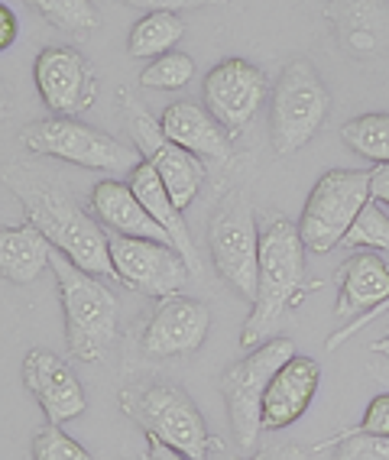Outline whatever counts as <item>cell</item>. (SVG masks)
Segmentation results:
<instances>
[{
  "label": "cell",
  "mask_w": 389,
  "mask_h": 460,
  "mask_svg": "<svg viewBox=\"0 0 389 460\" xmlns=\"http://www.w3.org/2000/svg\"><path fill=\"white\" fill-rule=\"evenodd\" d=\"M383 312H389V298H386V302H383V305H376V308H373V312L360 314V318L348 321V324H344V328H338V331H334V334L328 337V341H324V350H328V354H334V350H338V347L344 344V341H350V337H354L357 331H360V328H367V324H370V321L376 318V314H383Z\"/></svg>",
  "instance_id": "cell-32"
},
{
  "label": "cell",
  "mask_w": 389,
  "mask_h": 460,
  "mask_svg": "<svg viewBox=\"0 0 389 460\" xmlns=\"http://www.w3.org/2000/svg\"><path fill=\"white\" fill-rule=\"evenodd\" d=\"M211 331V312L208 305L185 298L182 292L159 298L153 318L140 331V350L149 360H175L189 357L205 344Z\"/></svg>",
  "instance_id": "cell-14"
},
{
  "label": "cell",
  "mask_w": 389,
  "mask_h": 460,
  "mask_svg": "<svg viewBox=\"0 0 389 460\" xmlns=\"http://www.w3.org/2000/svg\"><path fill=\"white\" fill-rule=\"evenodd\" d=\"M324 17L332 20L338 46L350 58H380L389 52L386 0H328Z\"/></svg>",
  "instance_id": "cell-16"
},
{
  "label": "cell",
  "mask_w": 389,
  "mask_h": 460,
  "mask_svg": "<svg viewBox=\"0 0 389 460\" xmlns=\"http://www.w3.org/2000/svg\"><path fill=\"white\" fill-rule=\"evenodd\" d=\"M127 181H130V189L137 191V198L143 201V208H146V211L163 224V230H166L169 240H172V247L185 256L191 276H201V260H199V253H195V240H191V234H189V224H185V217H182V208L172 201V195L166 191V185H163V179L156 175V169L143 159V163L130 172V179Z\"/></svg>",
  "instance_id": "cell-21"
},
{
  "label": "cell",
  "mask_w": 389,
  "mask_h": 460,
  "mask_svg": "<svg viewBox=\"0 0 389 460\" xmlns=\"http://www.w3.org/2000/svg\"><path fill=\"white\" fill-rule=\"evenodd\" d=\"M163 133L169 140L185 146L189 153L201 159H215V163H227L231 159V140H227V130L217 124L211 111L195 101H175L163 111L159 117Z\"/></svg>",
  "instance_id": "cell-20"
},
{
  "label": "cell",
  "mask_w": 389,
  "mask_h": 460,
  "mask_svg": "<svg viewBox=\"0 0 389 460\" xmlns=\"http://www.w3.org/2000/svg\"><path fill=\"white\" fill-rule=\"evenodd\" d=\"M17 33H20L17 17H13V10L4 4V7H0V49H10L13 40H17Z\"/></svg>",
  "instance_id": "cell-34"
},
{
  "label": "cell",
  "mask_w": 389,
  "mask_h": 460,
  "mask_svg": "<svg viewBox=\"0 0 389 460\" xmlns=\"http://www.w3.org/2000/svg\"><path fill=\"white\" fill-rule=\"evenodd\" d=\"M127 7L146 10V13H159V10H169V13H179V10H195V7H215V4H227V0H120Z\"/></svg>",
  "instance_id": "cell-31"
},
{
  "label": "cell",
  "mask_w": 389,
  "mask_h": 460,
  "mask_svg": "<svg viewBox=\"0 0 389 460\" xmlns=\"http://www.w3.org/2000/svg\"><path fill=\"white\" fill-rule=\"evenodd\" d=\"M195 78V58L185 56V52H166V56L153 58L146 68L140 72L143 88H156V91H179Z\"/></svg>",
  "instance_id": "cell-26"
},
{
  "label": "cell",
  "mask_w": 389,
  "mask_h": 460,
  "mask_svg": "<svg viewBox=\"0 0 389 460\" xmlns=\"http://www.w3.org/2000/svg\"><path fill=\"white\" fill-rule=\"evenodd\" d=\"M247 460H308V454L302 447H296V444H279V447H266L257 457H247Z\"/></svg>",
  "instance_id": "cell-35"
},
{
  "label": "cell",
  "mask_w": 389,
  "mask_h": 460,
  "mask_svg": "<svg viewBox=\"0 0 389 460\" xmlns=\"http://www.w3.org/2000/svg\"><path fill=\"white\" fill-rule=\"evenodd\" d=\"M266 98H270V78L263 68H257L247 58L217 62L205 75V88H201V101L217 124L227 130V137L247 130Z\"/></svg>",
  "instance_id": "cell-12"
},
{
  "label": "cell",
  "mask_w": 389,
  "mask_h": 460,
  "mask_svg": "<svg viewBox=\"0 0 389 460\" xmlns=\"http://www.w3.org/2000/svg\"><path fill=\"white\" fill-rule=\"evenodd\" d=\"M26 7L40 20H46L56 30H66V33H88L101 23L92 0H26Z\"/></svg>",
  "instance_id": "cell-25"
},
{
  "label": "cell",
  "mask_w": 389,
  "mask_h": 460,
  "mask_svg": "<svg viewBox=\"0 0 389 460\" xmlns=\"http://www.w3.org/2000/svg\"><path fill=\"white\" fill-rule=\"evenodd\" d=\"M296 357L292 337H270L257 350H250L241 363L221 376V399L227 405L234 428V441L243 454L257 447V438L263 431V399L276 373Z\"/></svg>",
  "instance_id": "cell-7"
},
{
  "label": "cell",
  "mask_w": 389,
  "mask_h": 460,
  "mask_svg": "<svg viewBox=\"0 0 389 460\" xmlns=\"http://www.w3.org/2000/svg\"><path fill=\"white\" fill-rule=\"evenodd\" d=\"M49 270L58 282L68 350L75 360L101 363L117 341V318H120L117 296L101 276L84 272L58 250L52 253Z\"/></svg>",
  "instance_id": "cell-3"
},
{
  "label": "cell",
  "mask_w": 389,
  "mask_h": 460,
  "mask_svg": "<svg viewBox=\"0 0 389 460\" xmlns=\"http://www.w3.org/2000/svg\"><path fill=\"white\" fill-rule=\"evenodd\" d=\"M13 191L26 208L30 224L52 240L58 253H66L75 266L84 272H94L101 279H114V260H111V234L92 214L82 211L66 191H58L49 181L20 179L13 181Z\"/></svg>",
  "instance_id": "cell-2"
},
{
  "label": "cell",
  "mask_w": 389,
  "mask_h": 460,
  "mask_svg": "<svg viewBox=\"0 0 389 460\" xmlns=\"http://www.w3.org/2000/svg\"><path fill=\"white\" fill-rule=\"evenodd\" d=\"M334 282H338V305H334L338 318L354 321L389 298V266L383 256H376V250H364L344 260L334 272Z\"/></svg>",
  "instance_id": "cell-18"
},
{
  "label": "cell",
  "mask_w": 389,
  "mask_h": 460,
  "mask_svg": "<svg viewBox=\"0 0 389 460\" xmlns=\"http://www.w3.org/2000/svg\"><path fill=\"white\" fill-rule=\"evenodd\" d=\"M370 198L376 201V205L389 208V163L373 165L370 169Z\"/></svg>",
  "instance_id": "cell-33"
},
{
  "label": "cell",
  "mask_w": 389,
  "mask_h": 460,
  "mask_svg": "<svg viewBox=\"0 0 389 460\" xmlns=\"http://www.w3.org/2000/svg\"><path fill=\"white\" fill-rule=\"evenodd\" d=\"M305 286V243L298 224L276 211H260V286L253 312L241 331L243 350H257L273 337L282 312Z\"/></svg>",
  "instance_id": "cell-1"
},
{
  "label": "cell",
  "mask_w": 389,
  "mask_h": 460,
  "mask_svg": "<svg viewBox=\"0 0 389 460\" xmlns=\"http://www.w3.org/2000/svg\"><path fill=\"white\" fill-rule=\"evenodd\" d=\"M344 247H367L376 250V253H389V217L373 198L367 201V208L354 221L350 234L344 237Z\"/></svg>",
  "instance_id": "cell-27"
},
{
  "label": "cell",
  "mask_w": 389,
  "mask_h": 460,
  "mask_svg": "<svg viewBox=\"0 0 389 460\" xmlns=\"http://www.w3.org/2000/svg\"><path fill=\"white\" fill-rule=\"evenodd\" d=\"M120 409L149 438H159L191 460H208V451L215 447L205 415L191 402V395L175 383H163V379L130 383L120 389Z\"/></svg>",
  "instance_id": "cell-4"
},
{
  "label": "cell",
  "mask_w": 389,
  "mask_h": 460,
  "mask_svg": "<svg viewBox=\"0 0 389 460\" xmlns=\"http://www.w3.org/2000/svg\"><path fill=\"white\" fill-rule=\"evenodd\" d=\"M52 253H56L52 240L36 224L0 230V272L13 286L40 279V272L52 266Z\"/></svg>",
  "instance_id": "cell-22"
},
{
  "label": "cell",
  "mask_w": 389,
  "mask_h": 460,
  "mask_svg": "<svg viewBox=\"0 0 389 460\" xmlns=\"http://www.w3.org/2000/svg\"><path fill=\"white\" fill-rule=\"evenodd\" d=\"M23 383L40 402V409L46 411V419L56 425H66L88 409V395H84L72 367L46 347H33L23 357Z\"/></svg>",
  "instance_id": "cell-15"
},
{
  "label": "cell",
  "mask_w": 389,
  "mask_h": 460,
  "mask_svg": "<svg viewBox=\"0 0 389 460\" xmlns=\"http://www.w3.org/2000/svg\"><path fill=\"white\" fill-rule=\"evenodd\" d=\"M340 435H373V438H389V393H380L376 399H370L364 411V421L350 431Z\"/></svg>",
  "instance_id": "cell-30"
},
{
  "label": "cell",
  "mask_w": 389,
  "mask_h": 460,
  "mask_svg": "<svg viewBox=\"0 0 389 460\" xmlns=\"http://www.w3.org/2000/svg\"><path fill=\"white\" fill-rule=\"evenodd\" d=\"M146 460H191V457L179 454L175 447H169V444L159 441V438H149V444H146Z\"/></svg>",
  "instance_id": "cell-36"
},
{
  "label": "cell",
  "mask_w": 389,
  "mask_h": 460,
  "mask_svg": "<svg viewBox=\"0 0 389 460\" xmlns=\"http://www.w3.org/2000/svg\"><path fill=\"white\" fill-rule=\"evenodd\" d=\"M340 140L373 165L389 163V114H360L340 127Z\"/></svg>",
  "instance_id": "cell-24"
},
{
  "label": "cell",
  "mask_w": 389,
  "mask_h": 460,
  "mask_svg": "<svg viewBox=\"0 0 389 460\" xmlns=\"http://www.w3.org/2000/svg\"><path fill=\"white\" fill-rule=\"evenodd\" d=\"M334 447V460H389V438L373 435H334L315 444V451Z\"/></svg>",
  "instance_id": "cell-29"
},
{
  "label": "cell",
  "mask_w": 389,
  "mask_h": 460,
  "mask_svg": "<svg viewBox=\"0 0 389 460\" xmlns=\"http://www.w3.org/2000/svg\"><path fill=\"white\" fill-rule=\"evenodd\" d=\"M20 143L30 153L62 159V163L82 165V169H94V172H108V175L133 172L143 163L137 146H127L117 137H111V133L98 130L92 124H82L78 117L52 114L46 120H36V124L23 127Z\"/></svg>",
  "instance_id": "cell-6"
},
{
  "label": "cell",
  "mask_w": 389,
  "mask_h": 460,
  "mask_svg": "<svg viewBox=\"0 0 389 460\" xmlns=\"http://www.w3.org/2000/svg\"><path fill=\"white\" fill-rule=\"evenodd\" d=\"M185 36V20L179 13L159 10V13H143L140 23H133L127 36V52L133 58H159L172 52Z\"/></svg>",
  "instance_id": "cell-23"
},
{
  "label": "cell",
  "mask_w": 389,
  "mask_h": 460,
  "mask_svg": "<svg viewBox=\"0 0 389 460\" xmlns=\"http://www.w3.org/2000/svg\"><path fill=\"white\" fill-rule=\"evenodd\" d=\"M111 260H114V279L149 298L179 296L191 276L185 256L163 240L111 234Z\"/></svg>",
  "instance_id": "cell-11"
},
{
  "label": "cell",
  "mask_w": 389,
  "mask_h": 460,
  "mask_svg": "<svg viewBox=\"0 0 389 460\" xmlns=\"http://www.w3.org/2000/svg\"><path fill=\"white\" fill-rule=\"evenodd\" d=\"M120 98H124V120L133 137V146L156 169V175L163 179L172 201L185 211L201 191V185H205V163H201V156H195L185 146L169 140L166 133H163V124L153 120L127 91Z\"/></svg>",
  "instance_id": "cell-10"
},
{
  "label": "cell",
  "mask_w": 389,
  "mask_h": 460,
  "mask_svg": "<svg viewBox=\"0 0 389 460\" xmlns=\"http://www.w3.org/2000/svg\"><path fill=\"white\" fill-rule=\"evenodd\" d=\"M92 211L108 234H124V237H143V240H163L172 243L163 224L143 208L137 191L130 189V181L104 179L92 189Z\"/></svg>",
  "instance_id": "cell-19"
},
{
  "label": "cell",
  "mask_w": 389,
  "mask_h": 460,
  "mask_svg": "<svg viewBox=\"0 0 389 460\" xmlns=\"http://www.w3.org/2000/svg\"><path fill=\"white\" fill-rule=\"evenodd\" d=\"M33 460H94L88 447L75 441L72 435H66L56 421L42 425L40 431L33 435Z\"/></svg>",
  "instance_id": "cell-28"
},
{
  "label": "cell",
  "mask_w": 389,
  "mask_h": 460,
  "mask_svg": "<svg viewBox=\"0 0 389 460\" xmlns=\"http://www.w3.org/2000/svg\"><path fill=\"white\" fill-rule=\"evenodd\" d=\"M370 201V169H332L308 195L298 234L312 253H328L350 234L354 221Z\"/></svg>",
  "instance_id": "cell-9"
},
{
  "label": "cell",
  "mask_w": 389,
  "mask_h": 460,
  "mask_svg": "<svg viewBox=\"0 0 389 460\" xmlns=\"http://www.w3.org/2000/svg\"><path fill=\"white\" fill-rule=\"evenodd\" d=\"M332 111V94L318 78L308 58H296L273 84L270 101V143L279 156H289L305 146Z\"/></svg>",
  "instance_id": "cell-8"
},
{
  "label": "cell",
  "mask_w": 389,
  "mask_h": 460,
  "mask_svg": "<svg viewBox=\"0 0 389 460\" xmlns=\"http://www.w3.org/2000/svg\"><path fill=\"white\" fill-rule=\"evenodd\" d=\"M208 250L217 276L253 302L260 286V214L243 189H231L215 205L208 221Z\"/></svg>",
  "instance_id": "cell-5"
},
{
  "label": "cell",
  "mask_w": 389,
  "mask_h": 460,
  "mask_svg": "<svg viewBox=\"0 0 389 460\" xmlns=\"http://www.w3.org/2000/svg\"><path fill=\"white\" fill-rule=\"evenodd\" d=\"M124 460H130V457H124Z\"/></svg>",
  "instance_id": "cell-38"
},
{
  "label": "cell",
  "mask_w": 389,
  "mask_h": 460,
  "mask_svg": "<svg viewBox=\"0 0 389 460\" xmlns=\"http://www.w3.org/2000/svg\"><path fill=\"white\" fill-rule=\"evenodd\" d=\"M373 354H383V357H389V331L380 337V341H373V347H370Z\"/></svg>",
  "instance_id": "cell-37"
},
{
  "label": "cell",
  "mask_w": 389,
  "mask_h": 460,
  "mask_svg": "<svg viewBox=\"0 0 389 460\" xmlns=\"http://www.w3.org/2000/svg\"><path fill=\"white\" fill-rule=\"evenodd\" d=\"M322 383V363L315 357L296 354L279 373L273 376L263 399V428L266 431H282L296 425L308 411L312 399Z\"/></svg>",
  "instance_id": "cell-17"
},
{
  "label": "cell",
  "mask_w": 389,
  "mask_h": 460,
  "mask_svg": "<svg viewBox=\"0 0 389 460\" xmlns=\"http://www.w3.org/2000/svg\"><path fill=\"white\" fill-rule=\"evenodd\" d=\"M36 88L52 114L78 117L98 98V75L92 62L68 46H46L36 56Z\"/></svg>",
  "instance_id": "cell-13"
}]
</instances>
